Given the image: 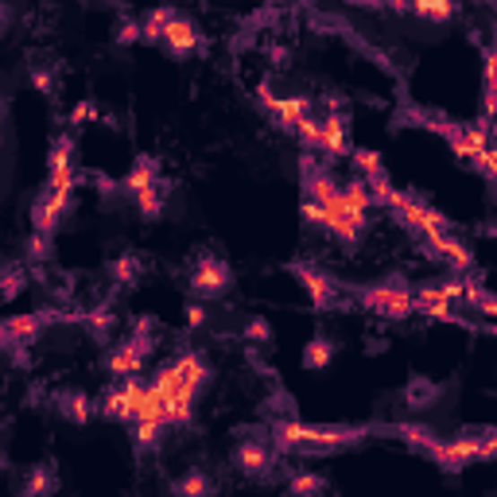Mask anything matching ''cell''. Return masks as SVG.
Listing matches in <instances>:
<instances>
[{
	"label": "cell",
	"mask_w": 497,
	"mask_h": 497,
	"mask_svg": "<svg viewBox=\"0 0 497 497\" xmlns=\"http://www.w3.org/2000/svg\"><path fill=\"white\" fill-rule=\"evenodd\" d=\"M140 272H144V265H140V257L136 253H121L109 265V276H113V283L117 288H136L140 283Z\"/></svg>",
	"instance_id": "cell-24"
},
{
	"label": "cell",
	"mask_w": 497,
	"mask_h": 497,
	"mask_svg": "<svg viewBox=\"0 0 497 497\" xmlns=\"http://www.w3.org/2000/svg\"><path fill=\"white\" fill-rule=\"evenodd\" d=\"M365 435H373V428H338V423H327V428H307L300 420H276L272 423V455H330V451H346V447H358Z\"/></svg>",
	"instance_id": "cell-1"
},
{
	"label": "cell",
	"mask_w": 497,
	"mask_h": 497,
	"mask_svg": "<svg viewBox=\"0 0 497 497\" xmlns=\"http://www.w3.org/2000/svg\"><path fill=\"white\" fill-rule=\"evenodd\" d=\"M113 43L117 47H133V43H140V20H121L117 23V31H113Z\"/></svg>",
	"instance_id": "cell-37"
},
{
	"label": "cell",
	"mask_w": 497,
	"mask_h": 497,
	"mask_svg": "<svg viewBox=\"0 0 497 497\" xmlns=\"http://www.w3.org/2000/svg\"><path fill=\"white\" fill-rule=\"evenodd\" d=\"M78 323H86L98 338H109V335H113V327H117V315H113V311H93V315H82Z\"/></svg>",
	"instance_id": "cell-35"
},
{
	"label": "cell",
	"mask_w": 497,
	"mask_h": 497,
	"mask_svg": "<svg viewBox=\"0 0 497 497\" xmlns=\"http://www.w3.org/2000/svg\"><path fill=\"white\" fill-rule=\"evenodd\" d=\"M358 303L365 311H377L385 318H408L416 315V295H412L408 283H400L397 276L385 283H370V288H358Z\"/></svg>",
	"instance_id": "cell-3"
},
{
	"label": "cell",
	"mask_w": 497,
	"mask_h": 497,
	"mask_svg": "<svg viewBox=\"0 0 497 497\" xmlns=\"http://www.w3.org/2000/svg\"><path fill=\"white\" fill-rule=\"evenodd\" d=\"M206 318H210V311H206L203 303H191V307H187V330H203Z\"/></svg>",
	"instance_id": "cell-40"
},
{
	"label": "cell",
	"mask_w": 497,
	"mask_h": 497,
	"mask_svg": "<svg viewBox=\"0 0 497 497\" xmlns=\"http://www.w3.org/2000/svg\"><path fill=\"white\" fill-rule=\"evenodd\" d=\"M156 183H160V156H136L133 171L121 179V195L136 198L140 191H148V187H156Z\"/></svg>",
	"instance_id": "cell-15"
},
{
	"label": "cell",
	"mask_w": 497,
	"mask_h": 497,
	"mask_svg": "<svg viewBox=\"0 0 497 497\" xmlns=\"http://www.w3.org/2000/svg\"><path fill=\"white\" fill-rule=\"evenodd\" d=\"M47 191L58 198L74 195V136H58L51 144V175H47Z\"/></svg>",
	"instance_id": "cell-8"
},
{
	"label": "cell",
	"mask_w": 497,
	"mask_h": 497,
	"mask_svg": "<svg viewBox=\"0 0 497 497\" xmlns=\"http://www.w3.org/2000/svg\"><path fill=\"white\" fill-rule=\"evenodd\" d=\"M257 93H260V105H265V109L276 117V125L292 136H295V128L311 117V98H276L268 86H260Z\"/></svg>",
	"instance_id": "cell-9"
},
{
	"label": "cell",
	"mask_w": 497,
	"mask_h": 497,
	"mask_svg": "<svg viewBox=\"0 0 497 497\" xmlns=\"http://www.w3.org/2000/svg\"><path fill=\"white\" fill-rule=\"evenodd\" d=\"M179 16L175 8H152L144 20H140V39L144 43H160L163 39V31H168V23Z\"/></svg>",
	"instance_id": "cell-26"
},
{
	"label": "cell",
	"mask_w": 497,
	"mask_h": 497,
	"mask_svg": "<svg viewBox=\"0 0 497 497\" xmlns=\"http://www.w3.org/2000/svg\"><path fill=\"white\" fill-rule=\"evenodd\" d=\"M292 276H300V283L307 288V295H311V307L315 311H330V307L338 303V283L327 276V272H318L315 265H303V260H295V265H288Z\"/></svg>",
	"instance_id": "cell-10"
},
{
	"label": "cell",
	"mask_w": 497,
	"mask_h": 497,
	"mask_svg": "<svg viewBox=\"0 0 497 497\" xmlns=\"http://www.w3.org/2000/svg\"><path fill=\"white\" fill-rule=\"evenodd\" d=\"M393 12H412V16H420V20H432V23H447V20H451L455 16V4H451V0H435V4H405V8H393Z\"/></svg>",
	"instance_id": "cell-29"
},
{
	"label": "cell",
	"mask_w": 497,
	"mask_h": 497,
	"mask_svg": "<svg viewBox=\"0 0 497 497\" xmlns=\"http://www.w3.org/2000/svg\"><path fill=\"white\" fill-rule=\"evenodd\" d=\"M93 117H98V105H93V101H78V105H74V113H70V125L93 121Z\"/></svg>",
	"instance_id": "cell-41"
},
{
	"label": "cell",
	"mask_w": 497,
	"mask_h": 497,
	"mask_svg": "<svg viewBox=\"0 0 497 497\" xmlns=\"http://www.w3.org/2000/svg\"><path fill=\"white\" fill-rule=\"evenodd\" d=\"M4 113H8V98L0 93V121H4Z\"/></svg>",
	"instance_id": "cell-44"
},
{
	"label": "cell",
	"mask_w": 497,
	"mask_h": 497,
	"mask_svg": "<svg viewBox=\"0 0 497 497\" xmlns=\"http://www.w3.org/2000/svg\"><path fill=\"white\" fill-rule=\"evenodd\" d=\"M388 210H397V214H400V222L416 230L420 238H428V233H440V230H447V218L440 214V210H432L428 203H420L416 195H405V191H397V198H393V206H388Z\"/></svg>",
	"instance_id": "cell-7"
},
{
	"label": "cell",
	"mask_w": 497,
	"mask_h": 497,
	"mask_svg": "<svg viewBox=\"0 0 497 497\" xmlns=\"http://www.w3.org/2000/svg\"><path fill=\"white\" fill-rule=\"evenodd\" d=\"M187 288H191L195 300H218V295H226L233 288V268L222 257L206 253V257L195 260V272H191V283H187Z\"/></svg>",
	"instance_id": "cell-4"
},
{
	"label": "cell",
	"mask_w": 497,
	"mask_h": 497,
	"mask_svg": "<svg viewBox=\"0 0 497 497\" xmlns=\"http://www.w3.org/2000/svg\"><path fill=\"white\" fill-rule=\"evenodd\" d=\"M171 493L175 497H214V482H210V475H203V470H187L183 478H175Z\"/></svg>",
	"instance_id": "cell-25"
},
{
	"label": "cell",
	"mask_w": 497,
	"mask_h": 497,
	"mask_svg": "<svg viewBox=\"0 0 497 497\" xmlns=\"http://www.w3.org/2000/svg\"><path fill=\"white\" fill-rule=\"evenodd\" d=\"M144 397H148V385L140 381V377H128V381H121L101 397L98 408H101V416H109L117 423H136V412L144 405Z\"/></svg>",
	"instance_id": "cell-5"
},
{
	"label": "cell",
	"mask_w": 497,
	"mask_h": 497,
	"mask_svg": "<svg viewBox=\"0 0 497 497\" xmlns=\"http://www.w3.org/2000/svg\"><path fill=\"white\" fill-rule=\"evenodd\" d=\"M342 203H346V210H350V214H358V218H365L373 210V198H370V191H365L362 179L342 183Z\"/></svg>",
	"instance_id": "cell-28"
},
{
	"label": "cell",
	"mask_w": 497,
	"mask_h": 497,
	"mask_svg": "<svg viewBox=\"0 0 497 497\" xmlns=\"http://www.w3.org/2000/svg\"><path fill=\"white\" fill-rule=\"evenodd\" d=\"M245 342H253V346H268V342H272V323H268V318H248V323H245Z\"/></svg>",
	"instance_id": "cell-36"
},
{
	"label": "cell",
	"mask_w": 497,
	"mask_h": 497,
	"mask_svg": "<svg viewBox=\"0 0 497 497\" xmlns=\"http://www.w3.org/2000/svg\"><path fill=\"white\" fill-rule=\"evenodd\" d=\"M405 400L412 408H428L440 400V385H432V381H423V377H412L408 388H405Z\"/></svg>",
	"instance_id": "cell-30"
},
{
	"label": "cell",
	"mask_w": 497,
	"mask_h": 497,
	"mask_svg": "<svg viewBox=\"0 0 497 497\" xmlns=\"http://www.w3.org/2000/svg\"><path fill=\"white\" fill-rule=\"evenodd\" d=\"M385 350H388V342H385V338H373L370 346H365V353H370V358H373V353H385Z\"/></svg>",
	"instance_id": "cell-42"
},
{
	"label": "cell",
	"mask_w": 497,
	"mask_h": 497,
	"mask_svg": "<svg viewBox=\"0 0 497 497\" xmlns=\"http://www.w3.org/2000/svg\"><path fill=\"white\" fill-rule=\"evenodd\" d=\"M233 466L241 470L245 478H268L272 466H276V455H272V447L265 440H245L233 447Z\"/></svg>",
	"instance_id": "cell-11"
},
{
	"label": "cell",
	"mask_w": 497,
	"mask_h": 497,
	"mask_svg": "<svg viewBox=\"0 0 497 497\" xmlns=\"http://www.w3.org/2000/svg\"><path fill=\"white\" fill-rule=\"evenodd\" d=\"M55 318H70V315H58V311H31V315H12V318H0V350H12V346H31L39 338V330Z\"/></svg>",
	"instance_id": "cell-6"
},
{
	"label": "cell",
	"mask_w": 497,
	"mask_h": 497,
	"mask_svg": "<svg viewBox=\"0 0 497 497\" xmlns=\"http://www.w3.org/2000/svg\"><path fill=\"white\" fill-rule=\"evenodd\" d=\"M8 23H12V8H8V4H0V35L8 31Z\"/></svg>",
	"instance_id": "cell-43"
},
{
	"label": "cell",
	"mask_w": 497,
	"mask_h": 497,
	"mask_svg": "<svg viewBox=\"0 0 497 497\" xmlns=\"http://www.w3.org/2000/svg\"><path fill=\"white\" fill-rule=\"evenodd\" d=\"M318 152L327 156H350V136H346V117L338 109H330L327 121H318Z\"/></svg>",
	"instance_id": "cell-14"
},
{
	"label": "cell",
	"mask_w": 497,
	"mask_h": 497,
	"mask_svg": "<svg viewBox=\"0 0 497 497\" xmlns=\"http://www.w3.org/2000/svg\"><path fill=\"white\" fill-rule=\"evenodd\" d=\"M175 58H187V55H195V51H203V31L195 28L187 16H175L168 23V31H163V39H160Z\"/></svg>",
	"instance_id": "cell-13"
},
{
	"label": "cell",
	"mask_w": 497,
	"mask_h": 497,
	"mask_svg": "<svg viewBox=\"0 0 497 497\" xmlns=\"http://www.w3.org/2000/svg\"><path fill=\"white\" fill-rule=\"evenodd\" d=\"M327 490V478L315 475V470H292L288 478V497H323Z\"/></svg>",
	"instance_id": "cell-23"
},
{
	"label": "cell",
	"mask_w": 497,
	"mask_h": 497,
	"mask_svg": "<svg viewBox=\"0 0 497 497\" xmlns=\"http://www.w3.org/2000/svg\"><path fill=\"white\" fill-rule=\"evenodd\" d=\"M493 455H497V435L482 432V435H455V440H443L428 458L443 470V475H458V470L470 466V463H490Z\"/></svg>",
	"instance_id": "cell-2"
},
{
	"label": "cell",
	"mask_w": 497,
	"mask_h": 497,
	"mask_svg": "<svg viewBox=\"0 0 497 497\" xmlns=\"http://www.w3.org/2000/svg\"><path fill=\"white\" fill-rule=\"evenodd\" d=\"M335 350H338V342L330 335H315L303 346V365H307V370H327V365L335 362Z\"/></svg>",
	"instance_id": "cell-22"
},
{
	"label": "cell",
	"mask_w": 497,
	"mask_h": 497,
	"mask_svg": "<svg viewBox=\"0 0 497 497\" xmlns=\"http://www.w3.org/2000/svg\"><path fill=\"white\" fill-rule=\"evenodd\" d=\"M55 486H58V475H55L51 463L31 466L28 475H23V497H51Z\"/></svg>",
	"instance_id": "cell-21"
},
{
	"label": "cell",
	"mask_w": 497,
	"mask_h": 497,
	"mask_svg": "<svg viewBox=\"0 0 497 497\" xmlns=\"http://www.w3.org/2000/svg\"><path fill=\"white\" fill-rule=\"evenodd\" d=\"M393 432H397V435H400V440H405L408 447H416L420 455H432L435 447L443 443L440 435H435V432L428 428V423H393Z\"/></svg>",
	"instance_id": "cell-20"
},
{
	"label": "cell",
	"mask_w": 497,
	"mask_h": 497,
	"mask_svg": "<svg viewBox=\"0 0 497 497\" xmlns=\"http://www.w3.org/2000/svg\"><path fill=\"white\" fill-rule=\"evenodd\" d=\"M175 373L183 377V385L191 388L195 397H198V388L210 381V365H206L203 353H195V350H187V353H179V358H175Z\"/></svg>",
	"instance_id": "cell-17"
},
{
	"label": "cell",
	"mask_w": 497,
	"mask_h": 497,
	"mask_svg": "<svg viewBox=\"0 0 497 497\" xmlns=\"http://www.w3.org/2000/svg\"><path fill=\"white\" fill-rule=\"evenodd\" d=\"M28 257L35 260V265L51 257V238H43V233H31V241H28Z\"/></svg>",
	"instance_id": "cell-39"
},
{
	"label": "cell",
	"mask_w": 497,
	"mask_h": 497,
	"mask_svg": "<svg viewBox=\"0 0 497 497\" xmlns=\"http://www.w3.org/2000/svg\"><path fill=\"white\" fill-rule=\"evenodd\" d=\"M23 288H28V272H23V268H4V272H0V303H12Z\"/></svg>",
	"instance_id": "cell-33"
},
{
	"label": "cell",
	"mask_w": 497,
	"mask_h": 497,
	"mask_svg": "<svg viewBox=\"0 0 497 497\" xmlns=\"http://www.w3.org/2000/svg\"><path fill=\"white\" fill-rule=\"evenodd\" d=\"M350 160H353V168L362 171L358 179H373V175H385V163H381V156H377V152L358 148V152H350Z\"/></svg>",
	"instance_id": "cell-34"
},
{
	"label": "cell",
	"mask_w": 497,
	"mask_h": 497,
	"mask_svg": "<svg viewBox=\"0 0 497 497\" xmlns=\"http://www.w3.org/2000/svg\"><path fill=\"white\" fill-rule=\"evenodd\" d=\"M55 408L63 412V420L78 423V428L93 420V400H90L86 393H78V388H66V393H58V397H55Z\"/></svg>",
	"instance_id": "cell-18"
},
{
	"label": "cell",
	"mask_w": 497,
	"mask_h": 497,
	"mask_svg": "<svg viewBox=\"0 0 497 497\" xmlns=\"http://www.w3.org/2000/svg\"><path fill=\"white\" fill-rule=\"evenodd\" d=\"M423 241H428V245H432V248H435V253H440L443 260H451L455 268H470V265H475V257H470V248H466L463 241H455L447 230H440V233H428V238H423Z\"/></svg>",
	"instance_id": "cell-19"
},
{
	"label": "cell",
	"mask_w": 497,
	"mask_h": 497,
	"mask_svg": "<svg viewBox=\"0 0 497 497\" xmlns=\"http://www.w3.org/2000/svg\"><path fill=\"white\" fill-rule=\"evenodd\" d=\"M70 210V198H58L51 191H43L39 198L31 203V233H43V238H55L58 222Z\"/></svg>",
	"instance_id": "cell-12"
},
{
	"label": "cell",
	"mask_w": 497,
	"mask_h": 497,
	"mask_svg": "<svg viewBox=\"0 0 497 497\" xmlns=\"http://www.w3.org/2000/svg\"><path fill=\"white\" fill-rule=\"evenodd\" d=\"M463 300L470 303V307H475V311L478 315H497V303H493V295L486 292V288H482V283H475V280H466V288H463Z\"/></svg>",
	"instance_id": "cell-32"
},
{
	"label": "cell",
	"mask_w": 497,
	"mask_h": 497,
	"mask_svg": "<svg viewBox=\"0 0 497 497\" xmlns=\"http://www.w3.org/2000/svg\"><path fill=\"white\" fill-rule=\"evenodd\" d=\"M31 86L43 93V98H51L55 93V70H43V66H31Z\"/></svg>",
	"instance_id": "cell-38"
},
{
	"label": "cell",
	"mask_w": 497,
	"mask_h": 497,
	"mask_svg": "<svg viewBox=\"0 0 497 497\" xmlns=\"http://www.w3.org/2000/svg\"><path fill=\"white\" fill-rule=\"evenodd\" d=\"M163 423H136V451L140 455H156L163 447Z\"/></svg>",
	"instance_id": "cell-31"
},
{
	"label": "cell",
	"mask_w": 497,
	"mask_h": 497,
	"mask_svg": "<svg viewBox=\"0 0 497 497\" xmlns=\"http://www.w3.org/2000/svg\"><path fill=\"white\" fill-rule=\"evenodd\" d=\"M168 191H171L168 183H156V187H148V191H140V195L133 198L136 210H140V218L156 222V218L163 214V198H168Z\"/></svg>",
	"instance_id": "cell-27"
},
{
	"label": "cell",
	"mask_w": 497,
	"mask_h": 497,
	"mask_svg": "<svg viewBox=\"0 0 497 497\" xmlns=\"http://www.w3.org/2000/svg\"><path fill=\"white\" fill-rule=\"evenodd\" d=\"M144 353H140L136 346H133V342H117V346L109 350V358H105V370H109L113 377H121V381H128V377H136L140 370H144Z\"/></svg>",
	"instance_id": "cell-16"
}]
</instances>
